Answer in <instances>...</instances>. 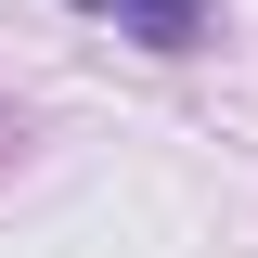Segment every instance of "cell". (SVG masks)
<instances>
[{
	"label": "cell",
	"instance_id": "6da1fadb",
	"mask_svg": "<svg viewBox=\"0 0 258 258\" xmlns=\"http://www.w3.org/2000/svg\"><path fill=\"white\" fill-rule=\"evenodd\" d=\"M91 13H116V39L142 52H207V0H91Z\"/></svg>",
	"mask_w": 258,
	"mask_h": 258
}]
</instances>
